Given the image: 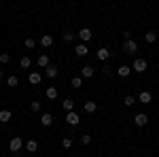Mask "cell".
Listing matches in <instances>:
<instances>
[{"instance_id": "cell-4", "label": "cell", "mask_w": 159, "mask_h": 157, "mask_svg": "<svg viewBox=\"0 0 159 157\" xmlns=\"http://www.w3.org/2000/svg\"><path fill=\"white\" fill-rule=\"evenodd\" d=\"M66 123H68V125H72V127H76V125L81 123V117H79V113H76V110L68 113V115H66Z\"/></svg>"}, {"instance_id": "cell-26", "label": "cell", "mask_w": 159, "mask_h": 157, "mask_svg": "<svg viewBox=\"0 0 159 157\" xmlns=\"http://www.w3.org/2000/svg\"><path fill=\"white\" fill-rule=\"evenodd\" d=\"M123 102H125V106L129 109V106H134V104H136V98L134 96H125V100H123Z\"/></svg>"}, {"instance_id": "cell-5", "label": "cell", "mask_w": 159, "mask_h": 157, "mask_svg": "<svg viewBox=\"0 0 159 157\" xmlns=\"http://www.w3.org/2000/svg\"><path fill=\"white\" fill-rule=\"evenodd\" d=\"M91 36H93V34H91V30H89V28H81V30H79V38H81L85 45L91 40Z\"/></svg>"}, {"instance_id": "cell-14", "label": "cell", "mask_w": 159, "mask_h": 157, "mask_svg": "<svg viewBox=\"0 0 159 157\" xmlns=\"http://www.w3.org/2000/svg\"><path fill=\"white\" fill-rule=\"evenodd\" d=\"M138 100H140L142 104H151V100H153V96H151V91H140V96H138Z\"/></svg>"}, {"instance_id": "cell-32", "label": "cell", "mask_w": 159, "mask_h": 157, "mask_svg": "<svg viewBox=\"0 0 159 157\" xmlns=\"http://www.w3.org/2000/svg\"><path fill=\"white\" fill-rule=\"evenodd\" d=\"M61 146H64V149H70V146H72V138H64V140H61Z\"/></svg>"}, {"instance_id": "cell-2", "label": "cell", "mask_w": 159, "mask_h": 157, "mask_svg": "<svg viewBox=\"0 0 159 157\" xmlns=\"http://www.w3.org/2000/svg\"><path fill=\"white\" fill-rule=\"evenodd\" d=\"M21 146H24V140H21L19 136L11 138V142H9V149H11V153H19V151H21Z\"/></svg>"}, {"instance_id": "cell-34", "label": "cell", "mask_w": 159, "mask_h": 157, "mask_svg": "<svg viewBox=\"0 0 159 157\" xmlns=\"http://www.w3.org/2000/svg\"><path fill=\"white\" fill-rule=\"evenodd\" d=\"M102 74H110V68H108V64H104V66H102Z\"/></svg>"}, {"instance_id": "cell-31", "label": "cell", "mask_w": 159, "mask_h": 157, "mask_svg": "<svg viewBox=\"0 0 159 157\" xmlns=\"http://www.w3.org/2000/svg\"><path fill=\"white\" fill-rule=\"evenodd\" d=\"M30 110H32V113H40V102H32V104H30Z\"/></svg>"}, {"instance_id": "cell-33", "label": "cell", "mask_w": 159, "mask_h": 157, "mask_svg": "<svg viewBox=\"0 0 159 157\" xmlns=\"http://www.w3.org/2000/svg\"><path fill=\"white\" fill-rule=\"evenodd\" d=\"M123 40H132V32L125 30V32H123Z\"/></svg>"}, {"instance_id": "cell-22", "label": "cell", "mask_w": 159, "mask_h": 157, "mask_svg": "<svg viewBox=\"0 0 159 157\" xmlns=\"http://www.w3.org/2000/svg\"><path fill=\"white\" fill-rule=\"evenodd\" d=\"M45 94H47L49 100H55V98H57V87H47V91H45Z\"/></svg>"}, {"instance_id": "cell-25", "label": "cell", "mask_w": 159, "mask_h": 157, "mask_svg": "<svg viewBox=\"0 0 159 157\" xmlns=\"http://www.w3.org/2000/svg\"><path fill=\"white\" fill-rule=\"evenodd\" d=\"M24 45H25V49H34V47H36V40H34V38H30V36H28V38L24 40Z\"/></svg>"}, {"instance_id": "cell-29", "label": "cell", "mask_w": 159, "mask_h": 157, "mask_svg": "<svg viewBox=\"0 0 159 157\" xmlns=\"http://www.w3.org/2000/svg\"><path fill=\"white\" fill-rule=\"evenodd\" d=\"M11 62V55L9 53H0V64H9Z\"/></svg>"}, {"instance_id": "cell-16", "label": "cell", "mask_w": 159, "mask_h": 157, "mask_svg": "<svg viewBox=\"0 0 159 157\" xmlns=\"http://www.w3.org/2000/svg\"><path fill=\"white\" fill-rule=\"evenodd\" d=\"M83 109H85V113H89V115H91V113H96V110H98V104L89 100V102H85V106H83Z\"/></svg>"}, {"instance_id": "cell-20", "label": "cell", "mask_w": 159, "mask_h": 157, "mask_svg": "<svg viewBox=\"0 0 159 157\" xmlns=\"http://www.w3.org/2000/svg\"><path fill=\"white\" fill-rule=\"evenodd\" d=\"M28 81H30L32 85H38V83H40V72H30Z\"/></svg>"}, {"instance_id": "cell-27", "label": "cell", "mask_w": 159, "mask_h": 157, "mask_svg": "<svg viewBox=\"0 0 159 157\" xmlns=\"http://www.w3.org/2000/svg\"><path fill=\"white\" fill-rule=\"evenodd\" d=\"M19 66H21V68H30V66H32V60H30V58H21Z\"/></svg>"}, {"instance_id": "cell-23", "label": "cell", "mask_w": 159, "mask_h": 157, "mask_svg": "<svg viewBox=\"0 0 159 157\" xmlns=\"http://www.w3.org/2000/svg\"><path fill=\"white\" fill-rule=\"evenodd\" d=\"M7 85H9V87H17V85H19V79H17L15 74H11V76L7 79Z\"/></svg>"}, {"instance_id": "cell-7", "label": "cell", "mask_w": 159, "mask_h": 157, "mask_svg": "<svg viewBox=\"0 0 159 157\" xmlns=\"http://www.w3.org/2000/svg\"><path fill=\"white\" fill-rule=\"evenodd\" d=\"M36 64H38V68H47V66H51V62H49V55H45V53H40V55H38V60H36Z\"/></svg>"}, {"instance_id": "cell-24", "label": "cell", "mask_w": 159, "mask_h": 157, "mask_svg": "<svg viewBox=\"0 0 159 157\" xmlns=\"http://www.w3.org/2000/svg\"><path fill=\"white\" fill-rule=\"evenodd\" d=\"M61 38H64V43H72V40H74V34L70 32V30H66V32L61 34Z\"/></svg>"}, {"instance_id": "cell-12", "label": "cell", "mask_w": 159, "mask_h": 157, "mask_svg": "<svg viewBox=\"0 0 159 157\" xmlns=\"http://www.w3.org/2000/svg\"><path fill=\"white\" fill-rule=\"evenodd\" d=\"M96 55H98L100 62H106V60L110 58V51H108L106 47H102V49H98V53H96Z\"/></svg>"}, {"instance_id": "cell-6", "label": "cell", "mask_w": 159, "mask_h": 157, "mask_svg": "<svg viewBox=\"0 0 159 157\" xmlns=\"http://www.w3.org/2000/svg\"><path fill=\"white\" fill-rule=\"evenodd\" d=\"M134 123L138 125V127H142V125H147V123H148V117L144 115V113H138V115L134 117Z\"/></svg>"}, {"instance_id": "cell-10", "label": "cell", "mask_w": 159, "mask_h": 157, "mask_svg": "<svg viewBox=\"0 0 159 157\" xmlns=\"http://www.w3.org/2000/svg\"><path fill=\"white\" fill-rule=\"evenodd\" d=\"M74 51H76V55H79V58H85L87 53H89V49H87V45H85V43L76 45V47H74Z\"/></svg>"}, {"instance_id": "cell-13", "label": "cell", "mask_w": 159, "mask_h": 157, "mask_svg": "<svg viewBox=\"0 0 159 157\" xmlns=\"http://www.w3.org/2000/svg\"><path fill=\"white\" fill-rule=\"evenodd\" d=\"M53 45V36L51 34H43L40 36V47H51Z\"/></svg>"}, {"instance_id": "cell-8", "label": "cell", "mask_w": 159, "mask_h": 157, "mask_svg": "<svg viewBox=\"0 0 159 157\" xmlns=\"http://www.w3.org/2000/svg\"><path fill=\"white\" fill-rule=\"evenodd\" d=\"M93 74H96L93 66H83V68H81V76H83V79H91Z\"/></svg>"}, {"instance_id": "cell-3", "label": "cell", "mask_w": 159, "mask_h": 157, "mask_svg": "<svg viewBox=\"0 0 159 157\" xmlns=\"http://www.w3.org/2000/svg\"><path fill=\"white\" fill-rule=\"evenodd\" d=\"M123 51L129 53V55H134L136 51H138V43L136 40H123Z\"/></svg>"}, {"instance_id": "cell-11", "label": "cell", "mask_w": 159, "mask_h": 157, "mask_svg": "<svg viewBox=\"0 0 159 157\" xmlns=\"http://www.w3.org/2000/svg\"><path fill=\"white\" fill-rule=\"evenodd\" d=\"M40 123H43L45 127H49L51 123H53V115H51V113H43V115H40Z\"/></svg>"}, {"instance_id": "cell-17", "label": "cell", "mask_w": 159, "mask_h": 157, "mask_svg": "<svg viewBox=\"0 0 159 157\" xmlns=\"http://www.w3.org/2000/svg\"><path fill=\"white\" fill-rule=\"evenodd\" d=\"M45 74H47L49 79H55V76H57V66H53V64H51V66H47Z\"/></svg>"}, {"instance_id": "cell-15", "label": "cell", "mask_w": 159, "mask_h": 157, "mask_svg": "<svg viewBox=\"0 0 159 157\" xmlns=\"http://www.w3.org/2000/svg\"><path fill=\"white\" fill-rule=\"evenodd\" d=\"M25 151H28V153H36L38 151V142L36 140H28V142H25Z\"/></svg>"}, {"instance_id": "cell-9", "label": "cell", "mask_w": 159, "mask_h": 157, "mask_svg": "<svg viewBox=\"0 0 159 157\" xmlns=\"http://www.w3.org/2000/svg\"><path fill=\"white\" fill-rule=\"evenodd\" d=\"M117 74H119L121 79H127V76L132 74V66H119V68H117Z\"/></svg>"}, {"instance_id": "cell-28", "label": "cell", "mask_w": 159, "mask_h": 157, "mask_svg": "<svg viewBox=\"0 0 159 157\" xmlns=\"http://www.w3.org/2000/svg\"><path fill=\"white\" fill-rule=\"evenodd\" d=\"M72 87H83V76H74L72 79Z\"/></svg>"}, {"instance_id": "cell-19", "label": "cell", "mask_w": 159, "mask_h": 157, "mask_svg": "<svg viewBox=\"0 0 159 157\" xmlns=\"http://www.w3.org/2000/svg\"><path fill=\"white\" fill-rule=\"evenodd\" d=\"M144 40H147L148 45H151V43H155V40H157V32H153V30H148L147 34H144Z\"/></svg>"}, {"instance_id": "cell-30", "label": "cell", "mask_w": 159, "mask_h": 157, "mask_svg": "<svg viewBox=\"0 0 159 157\" xmlns=\"http://www.w3.org/2000/svg\"><path fill=\"white\" fill-rule=\"evenodd\" d=\"M81 142H83V145H91V136H89V134H83V136H81Z\"/></svg>"}, {"instance_id": "cell-35", "label": "cell", "mask_w": 159, "mask_h": 157, "mask_svg": "<svg viewBox=\"0 0 159 157\" xmlns=\"http://www.w3.org/2000/svg\"><path fill=\"white\" fill-rule=\"evenodd\" d=\"M0 79H2V68H0Z\"/></svg>"}, {"instance_id": "cell-21", "label": "cell", "mask_w": 159, "mask_h": 157, "mask_svg": "<svg viewBox=\"0 0 159 157\" xmlns=\"http://www.w3.org/2000/svg\"><path fill=\"white\" fill-rule=\"evenodd\" d=\"M61 106H64V109L68 110V113H72V110H74V102L70 100V98H66V100L61 102Z\"/></svg>"}, {"instance_id": "cell-1", "label": "cell", "mask_w": 159, "mask_h": 157, "mask_svg": "<svg viewBox=\"0 0 159 157\" xmlns=\"http://www.w3.org/2000/svg\"><path fill=\"white\" fill-rule=\"evenodd\" d=\"M147 68H148V64H147V60H142V58H136L134 60V64H132V70L134 72H147Z\"/></svg>"}, {"instance_id": "cell-18", "label": "cell", "mask_w": 159, "mask_h": 157, "mask_svg": "<svg viewBox=\"0 0 159 157\" xmlns=\"http://www.w3.org/2000/svg\"><path fill=\"white\" fill-rule=\"evenodd\" d=\"M11 110H0V123H9L11 121Z\"/></svg>"}]
</instances>
